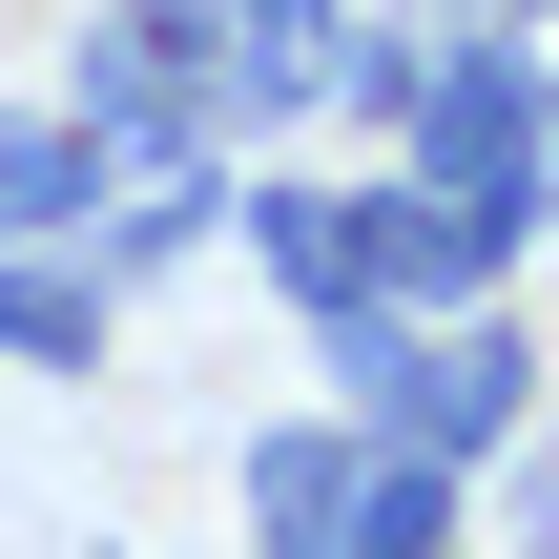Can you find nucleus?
Masks as SVG:
<instances>
[{
	"instance_id": "6",
	"label": "nucleus",
	"mask_w": 559,
	"mask_h": 559,
	"mask_svg": "<svg viewBox=\"0 0 559 559\" xmlns=\"http://www.w3.org/2000/svg\"><path fill=\"white\" fill-rule=\"evenodd\" d=\"M353 415H270L249 436V559H332V519H353Z\"/></svg>"
},
{
	"instance_id": "4",
	"label": "nucleus",
	"mask_w": 559,
	"mask_h": 559,
	"mask_svg": "<svg viewBox=\"0 0 559 559\" xmlns=\"http://www.w3.org/2000/svg\"><path fill=\"white\" fill-rule=\"evenodd\" d=\"M498 270H519V228H498V207H456V187H415V166H394V187H353V290H373V311H477Z\"/></svg>"
},
{
	"instance_id": "5",
	"label": "nucleus",
	"mask_w": 559,
	"mask_h": 559,
	"mask_svg": "<svg viewBox=\"0 0 559 559\" xmlns=\"http://www.w3.org/2000/svg\"><path fill=\"white\" fill-rule=\"evenodd\" d=\"M62 124H83L104 166H187V145H207V104H187V62H166V41H145L124 0H104V21H83V62H62Z\"/></svg>"
},
{
	"instance_id": "7",
	"label": "nucleus",
	"mask_w": 559,
	"mask_h": 559,
	"mask_svg": "<svg viewBox=\"0 0 559 559\" xmlns=\"http://www.w3.org/2000/svg\"><path fill=\"white\" fill-rule=\"evenodd\" d=\"M228 228L270 249L290 311H353V187H290V166H228Z\"/></svg>"
},
{
	"instance_id": "3",
	"label": "nucleus",
	"mask_w": 559,
	"mask_h": 559,
	"mask_svg": "<svg viewBox=\"0 0 559 559\" xmlns=\"http://www.w3.org/2000/svg\"><path fill=\"white\" fill-rule=\"evenodd\" d=\"M124 21L187 62L207 145H249V124H290V104L332 83V0H124Z\"/></svg>"
},
{
	"instance_id": "2",
	"label": "nucleus",
	"mask_w": 559,
	"mask_h": 559,
	"mask_svg": "<svg viewBox=\"0 0 559 559\" xmlns=\"http://www.w3.org/2000/svg\"><path fill=\"white\" fill-rule=\"evenodd\" d=\"M394 166H415V187H456V207H498V228L539 249L559 166H539V21H519V0H477V21L415 62V104H394Z\"/></svg>"
},
{
	"instance_id": "1",
	"label": "nucleus",
	"mask_w": 559,
	"mask_h": 559,
	"mask_svg": "<svg viewBox=\"0 0 559 559\" xmlns=\"http://www.w3.org/2000/svg\"><path fill=\"white\" fill-rule=\"evenodd\" d=\"M311 353H332V415L353 436H415V456H498L519 436V394H539V332H498V311H311Z\"/></svg>"
},
{
	"instance_id": "11",
	"label": "nucleus",
	"mask_w": 559,
	"mask_h": 559,
	"mask_svg": "<svg viewBox=\"0 0 559 559\" xmlns=\"http://www.w3.org/2000/svg\"><path fill=\"white\" fill-rule=\"evenodd\" d=\"M415 62H436V21H332V83H311V104L394 124V104H415Z\"/></svg>"
},
{
	"instance_id": "9",
	"label": "nucleus",
	"mask_w": 559,
	"mask_h": 559,
	"mask_svg": "<svg viewBox=\"0 0 559 559\" xmlns=\"http://www.w3.org/2000/svg\"><path fill=\"white\" fill-rule=\"evenodd\" d=\"M332 559H456V456L373 436V456H353V519H332Z\"/></svg>"
},
{
	"instance_id": "10",
	"label": "nucleus",
	"mask_w": 559,
	"mask_h": 559,
	"mask_svg": "<svg viewBox=\"0 0 559 559\" xmlns=\"http://www.w3.org/2000/svg\"><path fill=\"white\" fill-rule=\"evenodd\" d=\"M0 353L21 373H104V270L83 249H0Z\"/></svg>"
},
{
	"instance_id": "8",
	"label": "nucleus",
	"mask_w": 559,
	"mask_h": 559,
	"mask_svg": "<svg viewBox=\"0 0 559 559\" xmlns=\"http://www.w3.org/2000/svg\"><path fill=\"white\" fill-rule=\"evenodd\" d=\"M83 207H104V145L62 104H0V249H83Z\"/></svg>"
}]
</instances>
